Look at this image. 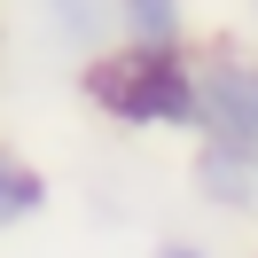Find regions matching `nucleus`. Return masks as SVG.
Listing matches in <instances>:
<instances>
[{
	"label": "nucleus",
	"mask_w": 258,
	"mask_h": 258,
	"mask_svg": "<svg viewBox=\"0 0 258 258\" xmlns=\"http://www.w3.org/2000/svg\"><path fill=\"white\" fill-rule=\"evenodd\" d=\"M196 196H204L211 211L258 219V149H235V141H204V149H196Z\"/></svg>",
	"instance_id": "nucleus-4"
},
{
	"label": "nucleus",
	"mask_w": 258,
	"mask_h": 258,
	"mask_svg": "<svg viewBox=\"0 0 258 258\" xmlns=\"http://www.w3.org/2000/svg\"><path fill=\"white\" fill-rule=\"evenodd\" d=\"M149 258H211V250H196V242H157Z\"/></svg>",
	"instance_id": "nucleus-7"
},
{
	"label": "nucleus",
	"mask_w": 258,
	"mask_h": 258,
	"mask_svg": "<svg viewBox=\"0 0 258 258\" xmlns=\"http://www.w3.org/2000/svg\"><path fill=\"white\" fill-rule=\"evenodd\" d=\"M39 211H47V180H39L16 149H0V235L24 227V219H39Z\"/></svg>",
	"instance_id": "nucleus-5"
},
{
	"label": "nucleus",
	"mask_w": 258,
	"mask_h": 258,
	"mask_svg": "<svg viewBox=\"0 0 258 258\" xmlns=\"http://www.w3.org/2000/svg\"><path fill=\"white\" fill-rule=\"evenodd\" d=\"M86 102L117 125H196V63L180 47H117L86 55Z\"/></svg>",
	"instance_id": "nucleus-1"
},
{
	"label": "nucleus",
	"mask_w": 258,
	"mask_h": 258,
	"mask_svg": "<svg viewBox=\"0 0 258 258\" xmlns=\"http://www.w3.org/2000/svg\"><path fill=\"white\" fill-rule=\"evenodd\" d=\"M117 16H125L133 47H180L188 39V8L180 0H117Z\"/></svg>",
	"instance_id": "nucleus-6"
},
{
	"label": "nucleus",
	"mask_w": 258,
	"mask_h": 258,
	"mask_svg": "<svg viewBox=\"0 0 258 258\" xmlns=\"http://www.w3.org/2000/svg\"><path fill=\"white\" fill-rule=\"evenodd\" d=\"M24 24H32L47 47L63 55H102L125 39V16H117V0H16Z\"/></svg>",
	"instance_id": "nucleus-3"
},
{
	"label": "nucleus",
	"mask_w": 258,
	"mask_h": 258,
	"mask_svg": "<svg viewBox=\"0 0 258 258\" xmlns=\"http://www.w3.org/2000/svg\"><path fill=\"white\" fill-rule=\"evenodd\" d=\"M196 133L204 141L258 149V63L250 55L219 47V55L196 63Z\"/></svg>",
	"instance_id": "nucleus-2"
}]
</instances>
